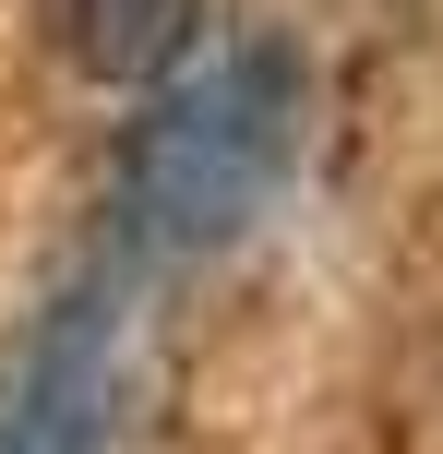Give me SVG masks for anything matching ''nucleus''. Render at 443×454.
Masks as SVG:
<instances>
[{
	"instance_id": "2",
	"label": "nucleus",
	"mask_w": 443,
	"mask_h": 454,
	"mask_svg": "<svg viewBox=\"0 0 443 454\" xmlns=\"http://www.w3.org/2000/svg\"><path fill=\"white\" fill-rule=\"evenodd\" d=\"M120 383H132L120 287H60L0 371V454H120Z\"/></svg>"
},
{
	"instance_id": "1",
	"label": "nucleus",
	"mask_w": 443,
	"mask_h": 454,
	"mask_svg": "<svg viewBox=\"0 0 443 454\" xmlns=\"http://www.w3.org/2000/svg\"><path fill=\"white\" fill-rule=\"evenodd\" d=\"M300 108H312V84H300V60L276 36H240L204 72H180L120 132V192H108L120 251L132 263H204V251H228L288 192V168H300Z\"/></svg>"
},
{
	"instance_id": "3",
	"label": "nucleus",
	"mask_w": 443,
	"mask_h": 454,
	"mask_svg": "<svg viewBox=\"0 0 443 454\" xmlns=\"http://www.w3.org/2000/svg\"><path fill=\"white\" fill-rule=\"evenodd\" d=\"M192 36H204V0H60V48L96 84H156L192 60Z\"/></svg>"
}]
</instances>
